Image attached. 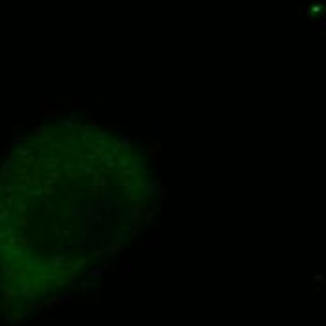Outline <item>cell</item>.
<instances>
[{"mask_svg":"<svg viewBox=\"0 0 326 326\" xmlns=\"http://www.w3.org/2000/svg\"><path fill=\"white\" fill-rule=\"evenodd\" d=\"M60 126H64V127H73V126H77V122H71V120H64V122H60Z\"/></svg>","mask_w":326,"mask_h":326,"instance_id":"cell-17","label":"cell"},{"mask_svg":"<svg viewBox=\"0 0 326 326\" xmlns=\"http://www.w3.org/2000/svg\"><path fill=\"white\" fill-rule=\"evenodd\" d=\"M68 176H69V178H77V176H79V173H75V171H68Z\"/></svg>","mask_w":326,"mask_h":326,"instance_id":"cell-21","label":"cell"},{"mask_svg":"<svg viewBox=\"0 0 326 326\" xmlns=\"http://www.w3.org/2000/svg\"><path fill=\"white\" fill-rule=\"evenodd\" d=\"M53 137H54V133H41V135H38L36 139L39 143H45V141H53Z\"/></svg>","mask_w":326,"mask_h":326,"instance_id":"cell-10","label":"cell"},{"mask_svg":"<svg viewBox=\"0 0 326 326\" xmlns=\"http://www.w3.org/2000/svg\"><path fill=\"white\" fill-rule=\"evenodd\" d=\"M17 225H21V227H28V225H30V216H19V217H17Z\"/></svg>","mask_w":326,"mask_h":326,"instance_id":"cell-8","label":"cell"},{"mask_svg":"<svg viewBox=\"0 0 326 326\" xmlns=\"http://www.w3.org/2000/svg\"><path fill=\"white\" fill-rule=\"evenodd\" d=\"M90 274H92V275H101V270H100V268H96V270H92Z\"/></svg>","mask_w":326,"mask_h":326,"instance_id":"cell-24","label":"cell"},{"mask_svg":"<svg viewBox=\"0 0 326 326\" xmlns=\"http://www.w3.org/2000/svg\"><path fill=\"white\" fill-rule=\"evenodd\" d=\"M148 195L150 197H159V186H156V184L152 186L150 184V186H148Z\"/></svg>","mask_w":326,"mask_h":326,"instance_id":"cell-9","label":"cell"},{"mask_svg":"<svg viewBox=\"0 0 326 326\" xmlns=\"http://www.w3.org/2000/svg\"><path fill=\"white\" fill-rule=\"evenodd\" d=\"M90 193H92V201H96L100 197V186H98V182H94L90 186Z\"/></svg>","mask_w":326,"mask_h":326,"instance_id":"cell-7","label":"cell"},{"mask_svg":"<svg viewBox=\"0 0 326 326\" xmlns=\"http://www.w3.org/2000/svg\"><path fill=\"white\" fill-rule=\"evenodd\" d=\"M51 193H54L53 186H43L41 188V195H51Z\"/></svg>","mask_w":326,"mask_h":326,"instance_id":"cell-14","label":"cell"},{"mask_svg":"<svg viewBox=\"0 0 326 326\" xmlns=\"http://www.w3.org/2000/svg\"><path fill=\"white\" fill-rule=\"evenodd\" d=\"M39 111H41V115H45V116H56V115H60L62 112V109L60 107H56L54 103H51V101H41V105H39Z\"/></svg>","mask_w":326,"mask_h":326,"instance_id":"cell-3","label":"cell"},{"mask_svg":"<svg viewBox=\"0 0 326 326\" xmlns=\"http://www.w3.org/2000/svg\"><path fill=\"white\" fill-rule=\"evenodd\" d=\"M118 249H120V246H111V247H107V251H105V253H107V255H116Z\"/></svg>","mask_w":326,"mask_h":326,"instance_id":"cell-16","label":"cell"},{"mask_svg":"<svg viewBox=\"0 0 326 326\" xmlns=\"http://www.w3.org/2000/svg\"><path fill=\"white\" fill-rule=\"evenodd\" d=\"M130 163H131V161L127 159V158H120V159H118V165L122 167V169H127V167H130Z\"/></svg>","mask_w":326,"mask_h":326,"instance_id":"cell-13","label":"cell"},{"mask_svg":"<svg viewBox=\"0 0 326 326\" xmlns=\"http://www.w3.org/2000/svg\"><path fill=\"white\" fill-rule=\"evenodd\" d=\"M101 161H103V167L111 169V171H112V169H115V165H116L115 159H112V154H109V152H105V154L101 156Z\"/></svg>","mask_w":326,"mask_h":326,"instance_id":"cell-4","label":"cell"},{"mask_svg":"<svg viewBox=\"0 0 326 326\" xmlns=\"http://www.w3.org/2000/svg\"><path fill=\"white\" fill-rule=\"evenodd\" d=\"M92 217H94V221H96V225H100V223H101V216H98V214H94V216H92Z\"/></svg>","mask_w":326,"mask_h":326,"instance_id":"cell-22","label":"cell"},{"mask_svg":"<svg viewBox=\"0 0 326 326\" xmlns=\"http://www.w3.org/2000/svg\"><path fill=\"white\" fill-rule=\"evenodd\" d=\"M98 124H100V120H96V118H94V120H88V122H86V127H92V126H98Z\"/></svg>","mask_w":326,"mask_h":326,"instance_id":"cell-18","label":"cell"},{"mask_svg":"<svg viewBox=\"0 0 326 326\" xmlns=\"http://www.w3.org/2000/svg\"><path fill=\"white\" fill-rule=\"evenodd\" d=\"M144 210H146V202H137L135 206H131L130 208V217H131V221L135 223V225H139V223H143V214H144Z\"/></svg>","mask_w":326,"mask_h":326,"instance_id":"cell-1","label":"cell"},{"mask_svg":"<svg viewBox=\"0 0 326 326\" xmlns=\"http://www.w3.org/2000/svg\"><path fill=\"white\" fill-rule=\"evenodd\" d=\"M53 231L56 232V234H58V232H60V227H58V223H54V225H53Z\"/></svg>","mask_w":326,"mask_h":326,"instance_id":"cell-26","label":"cell"},{"mask_svg":"<svg viewBox=\"0 0 326 326\" xmlns=\"http://www.w3.org/2000/svg\"><path fill=\"white\" fill-rule=\"evenodd\" d=\"M112 236H115V242H118V240H120V236H122V234H120V232L116 231V232H115V234H112Z\"/></svg>","mask_w":326,"mask_h":326,"instance_id":"cell-28","label":"cell"},{"mask_svg":"<svg viewBox=\"0 0 326 326\" xmlns=\"http://www.w3.org/2000/svg\"><path fill=\"white\" fill-rule=\"evenodd\" d=\"M150 156L154 159V165H161V141H159V137H156L150 143Z\"/></svg>","mask_w":326,"mask_h":326,"instance_id":"cell-2","label":"cell"},{"mask_svg":"<svg viewBox=\"0 0 326 326\" xmlns=\"http://www.w3.org/2000/svg\"><path fill=\"white\" fill-rule=\"evenodd\" d=\"M139 171H141V159H139V156H137V158H135V161H133V173L137 174Z\"/></svg>","mask_w":326,"mask_h":326,"instance_id":"cell-15","label":"cell"},{"mask_svg":"<svg viewBox=\"0 0 326 326\" xmlns=\"http://www.w3.org/2000/svg\"><path fill=\"white\" fill-rule=\"evenodd\" d=\"M118 144H120V150H131V137L130 135H124V137H120L118 139Z\"/></svg>","mask_w":326,"mask_h":326,"instance_id":"cell-5","label":"cell"},{"mask_svg":"<svg viewBox=\"0 0 326 326\" xmlns=\"http://www.w3.org/2000/svg\"><path fill=\"white\" fill-rule=\"evenodd\" d=\"M159 197L163 201H169V197H171V188H169V186H161L159 188Z\"/></svg>","mask_w":326,"mask_h":326,"instance_id":"cell-6","label":"cell"},{"mask_svg":"<svg viewBox=\"0 0 326 326\" xmlns=\"http://www.w3.org/2000/svg\"><path fill=\"white\" fill-rule=\"evenodd\" d=\"M86 158H88V161H94V159H96V156H94V154H92V152H90V154L86 156Z\"/></svg>","mask_w":326,"mask_h":326,"instance_id":"cell-29","label":"cell"},{"mask_svg":"<svg viewBox=\"0 0 326 326\" xmlns=\"http://www.w3.org/2000/svg\"><path fill=\"white\" fill-rule=\"evenodd\" d=\"M32 133H34L36 137H38V135H41V127H39V126H36V127L32 130Z\"/></svg>","mask_w":326,"mask_h":326,"instance_id":"cell-20","label":"cell"},{"mask_svg":"<svg viewBox=\"0 0 326 326\" xmlns=\"http://www.w3.org/2000/svg\"><path fill=\"white\" fill-rule=\"evenodd\" d=\"M152 219H154V214H152V212H148V214H146V221H152Z\"/></svg>","mask_w":326,"mask_h":326,"instance_id":"cell-27","label":"cell"},{"mask_svg":"<svg viewBox=\"0 0 326 326\" xmlns=\"http://www.w3.org/2000/svg\"><path fill=\"white\" fill-rule=\"evenodd\" d=\"M69 298H71V296H69V294H66V296H62V300H60V304H69V302H71V300H69Z\"/></svg>","mask_w":326,"mask_h":326,"instance_id":"cell-19","label":"cell"},{"mask_svg":"<svg viewBox=\"0 0 326 326\" xmlns=\"http://www.w3.org/2000/svg\"><path fill=\"white\" fill-rule=\"evenodd\" d=\"M103 212H105V214H109V216L112 214V204H111L109 199H105V202H103Z\"/></svg>","mask_w":326,"mask_h":326,"instance_id":"cell-11","label":"cell"},{"mask_svg":"<svg viewBox=\"0 0 326 326\" xmlns=\"http://www.w3.org/2000/svg\"><path fill=\"white\" fill-rule=\"evenodd\" d=\"M60 191H62L64 195H69V188H68V186H62V189H60Z\"/></svg>","mask_w":326,"mask_h":326,"instance_id":"cell-23","label":"cell"},{"mask_svg":"<svg viewBox=\"0 0 326 326\" xmlns=\"http://www.w3.org/2000/svg\"><path fill=\"white\" fill-rule=\"evenodd\" d=\"M313 279H315V281H322V274H315Z\"/></svg>","mask_w":326,"mask_h":326,"instance_id":"cell-25","label":"cell"},{"mask_svg":"<svg viewBox=\"0 0 326 326\" xmlns=\"http://www.w3.org/2000/svg\"><path fill=\"white\" fill-rule=\"evenodd\" d=\"M92 154H94L96 158H98V156H100V158H101V156L105 154V150H103V146L100 144V146H94V150H92Z\"/></svg>","mask_w":326,"mask_h":326,"instance_id":"cell-12","label":"cell"}]
</instances>
